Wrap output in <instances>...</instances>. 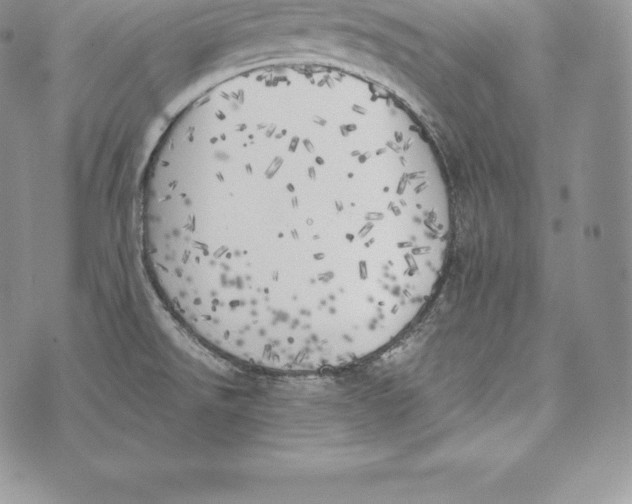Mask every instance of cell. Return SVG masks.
<instances>
[{
  "label": "cell",
  "mask_w": 632,
  "mask_h": 504,
  "mask_svg": "<svg viewBox=\"0 0 632 504\" xmlns=\"http://www.w3.org/2000/svg\"><path fill=\"white\" fill-rule=\"evenodd\" d=\"M216 114L191 139L160 259L180 319L236 363L336 369L422 313L443 251L404 134L315 113ZM271 116V115H270Z\"/></svg>",
  "instance_id": "cell-1"
}]
</instances>
